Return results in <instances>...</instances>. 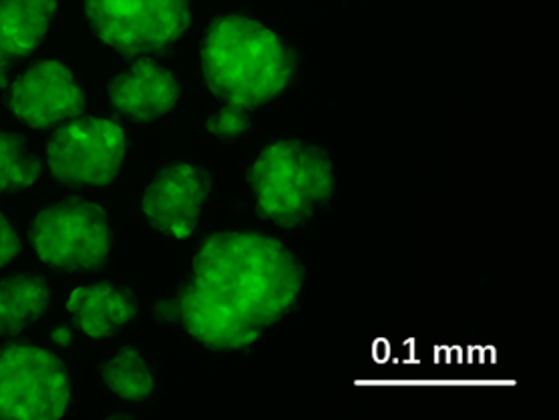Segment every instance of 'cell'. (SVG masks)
<instances>
[{
    "label": "cell",
    "instance_id": "cell-1",
    "mask_svg": "<svg viewBox=\"0 0 559 420\" xmlns=\"http://www.w3.org/2000/svg\"><path fill=\"white\" fill-rule=\"evenodd\" d=\"M305 278L300 260L278 240L219 231L193 260L179 316L198 343L238 350L293 310Z\"/></svg>",
    "mask_w": 559,
    "mask_h": 420
},
{
    "label": "cell",
    "instance_id": "cell-2",
    "mask_svg": "<svg viewBox=\"0 0 559 420\" xmlns=\"http://www.w3.org/2000/svg\"><path fill=\"white\" fill-rule=\"evenodd\" d=\"M205 87L219 101L255 109L293 83L298 59L288 43L254 19L229 14L205 31L202 47Z\"/></svg>",
    "mask_w": 559,
    "mask_h": 420
},
{
    "label": "cell",
    "instance_id": "cell-3",
    "mask_svg": "<svg viewBox=\"0 0 559 420\" xmlns=\"http://www.w3.org/2000/svg\"><path fill=\"white\" fill-rule=\"evenodd\" d=\"M250 188L260 212L282 228H296L322 214L336 195L329 153L310 141L267 145L250 167Z\"/></svg>",
    "mask_w": 559,
    "mask_h": 420
},
{
    "label": "cell",
    "instance_id": "cell-4",
    "mask_svg": "<svg viewBox=\"0 0 559 420\" xmlns=\"http://www.w3.org/2000/svg\"><path fill=\"white\" fill-rule=\"evenodd\" d=\"M95 37L129 59L178 45L193 25L191 0H85Z\"/></svg>",
    "mask_w": 559,
    "mask_h": 420
},
{
    "label": "cell",
    "instance_id": "cell-5",
    "mask_svg": "<svg viewBox=\"0 0 559 420\" xmlns=\"http://www.w3.org/2000/svg\"><path fill=\"white\" fill-rule=\"evenodd\" d=\"M40 262L67 272L102 269L111 252V229L102 205L69 200L47 205L31 224Z\"/></svg>",
    "mask_w": 559,
    "mask_h": 420
},
{
    "label": "cell",
    "instance_id": "cell-6",
    "mask_svg": "<svg viewBox=\"0 0 559 420\" xmlns=\"http://www.w3.org/2000/svg\"><path fill=\"white\" fill-rule=\"evenodd\" d=\"M71 384L61 358L38 346L0 350V419H61Z\"/></svg>",
    "mask_w": 559,
    "mask_h": 420
},
{
    "label": "cell",
    "instance_id": "cell-7",
    "mask_svg": "<svg viewBox=\"0 0 559 420\" xmlns=\"http://www.w3.org/2000/svg\"><path fill=\"white\" fill-rule=\"evenodd\" d=\"M126 133L103 117H75L59 129L47 147L52 178L69 188H107L126 159Z\"/></svg>",
    "mask_w": 559,
    "mask_h": 420
},
{
    "label": "cell",
    "instance_id": "cell-8",
    "mask_svg": "<svg viewBox=\"0 0 559 420\" xmlns=\"http://www.w3.org/2000/svg\"><path fill=\"white\" fill-rule=\"evenodd\" d=\"M214 188L204 167L167 164L147 183L141 197V212L153 228L174 240H186L198 228Z\"/></svg>",
    "mask_w": 559,
    "mask_h": 420
},
{
    "label": "cell",
    "instance_id": "cell-9",
    "mask_svg": "<svg viewBox=\"0 0 559 420\" xmlns=\"http://www.w3.org/2000/svg\"><path fill=\"white\" fill-rule=\"evenodd\" d=\"M11 103L19 121L43 131L75 119L87 101L69 67L59 61H40L14 81Z\"/></svg>",
    "mask_w": 559,
    "mask_h": 420
},
{
    "label": "cell",
    "instance_id": "cell-10",
    "mask_svg": "<svg viewBox=\"0 0 559 420\" xmlns=\"http://www.w3.org/2000/svg\"><path fill=\"white\" fill-rule=\"evenodd\" d=\"M181 97L178 75L157 61L141 59L107 85L114 111L135 123H150L169 113Z\"/></svg>",
    "mask_w": 559,
    "mask_h": 420
},
{
    "label": "cell",
    "instance_id": "cell-11",
    "mask_svg": "<svg viewBox=\"0 0 559 420\" xmlns=\"http://www.w3.org/2000/svg\"><path fill=\"white\" fill-rule=\"evenodd\" d=\"M138 296L121 281H97L75 288L67 310L90 338L102 340L123 331L138 314Z\"/></svg>",
    "mask_w": 559,
    "mask_h": 420
},
{
    "label": "cell",
    "instance_id": "cell-12",
    "mask_svg": "<svg viewBox=\"0 0 559 420\" xmlns=\"http://www.w3.org/2000/svg\"><path fill=\"white\" fill-rule=\"evenodd\" d=\"M57 13V0H0V52L13 61L35 51Z\"/></svg>",
    "mask_w": 559,
    "mask_h": 420
},
{
    "label": "cell",
    "instance_id": "cell-13",
    "mask_svg": "<svg viewBox=\"0 0 559 420\" xmlns=\"http://www.w3.org/2000/svg\"><path fill=\"white\" fill-rule=\"evenodd\" d=\"M51 304V286L33 272H14L0 280V338L28 331Z\"/></svg>",
    "mask_w": 559,
    "mask_h": 420
},
{
    "label": "cell",
    "instance_id": "cell-14",
    "mask_svg": "<svg viewBox=\"0 0 559 420\" xmlns=\"http://www.w3.org/2000/svg\"><path fill=\"white\" fill-rule=\"evenodd\" d=\"M102 382L107 391L128 403H138L155 388L150 360L135 346H123L102 367Z\"/></svg>",
    "mask_w": 559,
    "mask_h": 420
},
{
    "label": "cell",
    "instance_id": "cell-15",
    "mask_svg": "<svg viewBox=\"0 0 559 420\" xmlns=\"http://www.w3.org/2000/svg\"><path fill=\"white\" fill-rule=\"evenodd\" d=\"M40 176L37 153L23 137L0 129V195L31 188Z\"/></svg>",
    "mask_w": 559,
    "mask_h": 420
},
{
    "label": "cell",
    "instance_id": "cell-16",
    "mask_svg": "<svg viewBox=\"0 0 559 420\" xmlns=\"http://www.w3.org/2000/svg\"><path fill=\"white\" fill-rule=\"evenodd\" d=\"M254 123V113L252 109L242 107V105H231L226 103V107L217 109L216 113L210 115V119L205 121V131L216 137L219 141H231L242 140Z\"/></svg>",
    "mask_w": 559,
    "mask_h": 420
},
{
    "label": "cell",
    "instance_id": "cell-17",
    "mask_svg": "<svg viewBox=\"0 0 559 420\" xmlns=\"http://www.w3.org/2000/svg\"><path fill=\"white\" fill-rule=\"evenodd\" d=\"M23 243L16 236L9 217L0 212V267L11 264L16 255L21 254Z\"/></svg>",
    "mask_w": 559,
    "mask_h": 420
},
{
    "label": "cell",
    "instance_id": "cell-18",
    "mask_svg": "<svg viewBox=\"0 0 559 420\" xmlns=\"http://www.w3.org/2000/svg\"><path fill=\"white\" fill-rule=\"evenodd\" d=\"M9 59L0 52V87H4V83H7V75H9Z\"/></svg>",
    "mask_w": 559,
    "mask_h": 420
}]
</instances>
